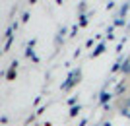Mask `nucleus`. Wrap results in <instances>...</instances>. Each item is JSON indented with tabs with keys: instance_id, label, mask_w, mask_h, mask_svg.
I'll list each match as a JSON object with an SVG mask.
<instances>
[{
	"instance_id": "nucleus-1",
	"label": "nucleus",
	"mask_w": 130,
	"mask_h": 126,
	"mask_svg": "<svg viewBox=\"0 0 130 126\" xmlns=\"http://www.w3.org/2000/svg\"><path fill=\"white\" fill-rule=\"evenodd\" d=\"M103 50H105V43H101V45H99V47H97V49H95V50H93V52H91V58H95V56H99V55H101V52H103Z\"/></svg>"
},
{
	"instance_id": "nucleus-2",
	"label": "nucleus",
	"mask_w": 130,
	"mask_h": 126,
	"mask_svg": "<svg viewBox=\"0 0 130 126\" xmlns=\"http://www.w3.org/2000/svg\"><path fill=\"white\" fill-rule=\"evenodd\" d=\"M86 2H82V4H80V8H78V12H80V16H82V12H84V10H86Z\"/></svg>"
},
{
	"instance_id": "nucleus-3",
	"label": "nucleus",
	"mask_w": 130,
	"mask_h": 126,
	"mask_svg": "<svg viewBox=\"0 0 130 126\" xmlns=\"http://www.w3.org/2000/svg\"><path fill=\"white\" fill-rule=\"evenodd\" d=\"M27 20H29V14H27V12H25V14H23V16H22V22H23V23H25V22H27Z\"/></svg>"
},
{
	"instance_id": "nucleus-4",
	"label": "nucleus",
	"mask_w": 130,
	"mask_h": 126,
	"mask_svg": "<svg viewBox=\"0 0 130 126\" xmlns=\"http://www.w3.org/2000/svg\"><path fill=\"white\" fill-rule=\"evenodd\" d=\"M113 8H115V2H113V0H111V2H109V4H107V10H113Z\"/></svg>"
},
{
	"instance_id": "nucleus-5",
	"label": "nucleus",
	"mask_w": 130,
	"mask_h": 126,
	"mask_svg": "<svg viewBox=\"0 0 130 126\" xmlns=\"http://www.w3.org/2000/svg\"><path fill=\"white\" fill-rule=\"evenodd\" d=\"M29 2H31V4H35V0H29Z\"/></svg>"
}]
</instances>
